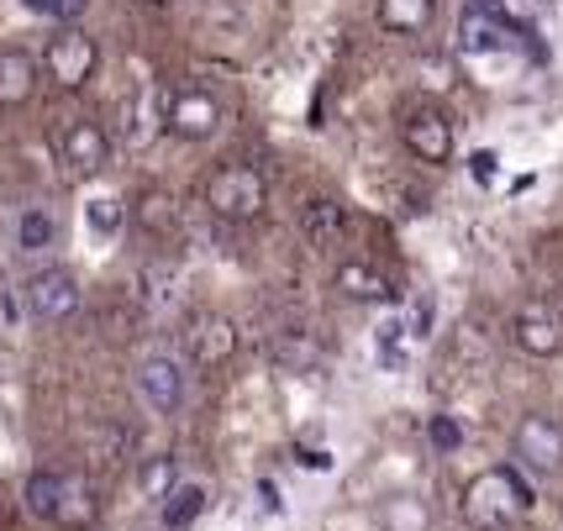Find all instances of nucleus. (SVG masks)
I'll list each match as a JSON object with an SVG mask.
<instances>
[{"instance_id":"dca6fc26","label":"nucleus","mask_w":563,"mask_h":531,"mask_svg":"<svg viewBox=\"0 0 563 531\" xmlns=\"http://www.w3.org/2000/svg\"><path fill=\"white\" fill-rule=\"evenodd\" d=\"M37 90V58L26 48H0V106H26Z\"/></svg>"},{"instance_id":"f8f14e48","label":"nucleus","mask_w":563,"mask_h":531,"mask_svg":"<svg viewBox=\"0 0 563 531\" xmlns=\"http://www.w3.org/2000/svg\"><path fill=\"white\" fill-rule=\"evenodd\" d=\"M232 353H238V327L227 316H200L196 332H190V363L196 368H221Z\"/></svg>"},{"instance_id":"9d476101","label":"nucleus","mask_w":563,"mask_h":531,"mask_svg":"<svg viewBox=\"0 0 563 531\" xmlns=\"http://www.w3.org/2000/svg\"><path fill=\"white\" fill-rule=\"evenodd\" d=\"M400 137L411 147V158H421V164H448V158H453V121H448V111H438V106L406 117V132H400Z\"/></svg>"},{"instance_id":"b1692460","label":"nucleus","mask_w":563,"mask_h":531,"mask_svg":"<svg viewBox=\"0 0 563 531\" xmlns=\"http://www.w3.org/2000/svg\"><path fill=\"white\" fill-rule=\"evenodd\" d=\"M137 484H143L147 500H164L174 484H179V468H174V458H147L143 474H137Z\"/></svg>"},{"instance_id":"20e7f679","label":"nucleus","mask_w":563,"mask_h":531,"mask_svg":"<svg viewBox=\"0 0 563 531\" xmlns=\"http://www.w3.org/2000/svg\"><path fill=\"white\" fill-rule=\"evenodd\" d=\"M53 147H58V164H64L74 179H96V174L106 169V158H111L106 126H96V121H85V117L64 121V126L53 132Z\"/></svg>"},{"instance_id":"6ab92c4d","label":"nucleus","mask_w":563,"mask_h":531,"mask_svg":"<svg viewBox=\"0 0 563 531\" xmlns=\"http://www.w3.org/2000/svg\"><path fill=\"white\" fill-rule=\"evenodd\" d=\"M132 217H137V226H143L147 237H169L174 226H179V206H174L169 190H143L137 206H132Z\"/></svg>"},{"instance_id":"cd10ccee","label":"nucleus","mask_w":563,"mask_h":531,"mask_svg":"<svg viewBox=\"0 0 563 531\" xmlns=\"http://www.w3.org/2000/svg\"><path fill=\"white\" fill-rule=\"evenodd\" d=\"M295 463H300V468H317V474H327V468H332V453H327V447H311V442H300V447H295Z\"/></svg>"},{"instance_id":"aec40b11","label":"nucleus","mask_w":563,"mask_h":531,"mask_svg":"<svg viewBox=\"0 0 563 531\" xmlns=\"http://www.w3.org/2000/svg\"><path fill=\"white\" fill-rule=\"evenodd\" d=\"M64 474H53V468H37L32 479H26V510L37 516V521H58V510H64Z\"/></svg>"},{"instance_id":"a878e982","label":"nucleus","mask_w":563,"mask_h":531,"mask_svg":"<svg viewBox=\"0 0 563 531\" xmlns=\"http://www.w3.org/2000/svg\"><path fill=\"white\" fill-rule=\"evenodd\" d=\"M427 442H432L438 453H459V447H464V427H459L453 416H432V421H427Z\"/></svg>"},{"instance_id":"7ed1b4c3","label":"nucleus","mask_w":563,"mask_h":531,"mask_svg":"<svg viewBox=\"0 0 563 531\" xmlns=\"http://www.w3.org/2000/svg\"><path fill=\"white\" fill-rule=\"evenodd\" d=\"M43 64H48V79L58 90H85L90 74H96V64H100V48L85 26H58V37H48Z\"/></svg>"},{"instance_id":"f03ea898","label":"nucleus","mask_w":563,"mask_h":531,"mask_svg":"<svg viewBox=\"0 0 563 531\" xmlns=\"http://www.w3.org/2000/svg\"><path fill=\"white\" fill-rule=\"evenodd\" d=\"M206 206L221 221H253L264 217V206H269V185H264V174L253 164H221L206 179Z\"/></svg>"},{"instance_id":"a211bd4d","label":"nucleus","mask_w":563,"mask_h":531,"mask_svg":"<svg viewBox=\"0 0 563 531\" xmlns=\"http://www.w3.org/2000/svg\"><path fill=\"white\" fill-rule=\"evenodd\" d=\"M374 521H379V531H432V506L421 495H390L374 510Z\"/></svg>"},{"instance_id":"4be33fe9","label":"nucleus","mask_w":563,"mask_h":531,"mask_svg":"<svg viewBox=\"0 0 563 531\" xmlns=\"http://www.w3.org/2000/svg\"><path fill=\"white\" fill-rule=\"evenodd\" d=\"M53 237H58V221L43 206H32V211L16 217V247L22 253H43V247H53Z\"/></svg>"},{"instance_id":"2eb2a0df","label":"nucleus","mask_w":563,"mask_h":531,"mask_svg":"<svg viewBox=\"0 0 563 531\" xmlns=\"http://www.w3.org/2000/svg\"><path fill=\"white\" fill-rule=\"evenodd\" d=\"M269 358L290 374H306V368H317L321 342L311 327H285V332H269Z\"/></svg>"},{"instance_id":"ddd939ff","label":"nucleus","mask_w":563,"mask_h":531,"mask_svg":"<svg viewBox=\"0 0 563 531\" xmlns=\"http://www.w3.org/2000/svg\"><path fill=\"white\" fill-rule=\"evenodd\" d=\"M338 290H343L347 300H374V306L400 300V290H395L390 274H385V268H374V264H364V258H347V264L338 268Z\"/></svg>"},{"instance_id":"5701e85b","label":"nucleus","mask_w":563,"mask_h":531,"mask_svg":"<svg viewBox=\"0 0 563 531\" xmlns=\"http://www.w3.org/2000/svg\"><path fill=\"white\" fill-rule=\"evenodd\" d=\"M85 226H90L96 237H117L126 226V206L111 200V195H96V200H85Z\"/></svg>"},{"instance_id":"4468645a","label":"nucleus","mask_w":563,"mask_h":531,"mask_svg":"<svg viewBox=\"0 0 563 531\" xmlns=\"http://www.w3.org/2000/svg\"><path fill=\"white\" fill-rule=\"evenodd\" d=\"M347 232V211L338 200H327V195H311L306 206H300V237L311 242V247H327V242H338Z\"/></svg>"},{"instance_id":"39448f33","label":"nucleus","mask_w":563,"mask_h":531,"mask_svg":"<svg viewBox=\"0 0 563 531\" xmlns=\"http://www.w3.org/2000/svg\"><path fill=\"white\" fill-rule=\"evenodd\" d=\"M511 453L527 474H559L563 468V427L553 416H521L511 432Z\"/></svg>"},{"instance_id":"6e6552de","label":"nucleus","mask_w":563,"mask_h":531,"mask_svg":"<svg viewBox=\"0 0 563 531\" xmlns=\"http://www.w3.org/2000/svg\"><path fill=\"white\" fill-rule=\"evenodd\" d=\"M164 126H169L174 137L206 143V137H217V126H221V100L211 96V90L190 85V90H179V96L169 100V111H164Z\"/></svg>"},{"instance_id":"bb28decb","label":"nucleus","mask_w":563,"mask_h":531,"mask_svg":"<svg viewBox=\"0 0 563 531\" xmlns=\"http://www.w3.org/2000/svg\"><path fill=\"white\" fill-rule=\"evenodd\" d=\"M495 169H500V153H495V147H479V153H468V174H474L479 185H490Z\"/></svg>"},{"instance_id":"393cba45","label":"nucleus","mask_w":563,"mask_h":531,"mask_svg":"<svg viewBox=\"0 0 563 531\" xmlns=\"http://www.w3.org/2000/svg\"><path fill=\"white\" fill-rule=\"evenodd\" d=\"M32 16H53V22H64V26H74L79 16H85V5L90 0H22Z\"/></svg>"},{"instance_id":"7c9ffc66","label":"nucleus","mask_w":563,"mask_h":531,"mask_svg":"<svg viewBox=\"0 0 563 531\" xmlns=\"http://www.w3.org/2000/svg\"><path fill=\"white\" fill-rule=\"evenodd\" d=\"M143 5H174V0H143Z\"/></svg>"},{"instance_id":"412c9836","label":"nucleus","mask_w":563,"mask_h":531,"mask_svg":"<svg viewBox=\"0 0 563 531\" xmlns=\"http://www.w3.org/2000/svg\"><path fill=\"white\" fill-rule=\"evenodd\" d=\"M432 11H438V0H379V26L411 37V32L432 22Z\"/></svg>"},{"instance_id":"c756f323","label":"nucleus","mask_w":563,"mask_h":531,"mask_svg":"<svg viewBox=\"0 0 563 531\" xmlns=\"http://www.w3.org/2000/svg\"><path fill=\"white\" fill-rule=\"evenodd\" d=\"M258 500H264V510H274V516H285V489L274 479H258Z\"/></svg>"},{"instance_id":"c85d7f7f","label":"nucleus","mask_w":563,"mask_h":531,"mask_svg":"<svg viewBox=\"0 0 563 531\" xmlns=\"http://www.w3.org/2000/svg\"><path fill=\"white\" fill-rule=\"evenodd\" d=\"M406 332H411V338H432V300H417V311H411V321H406Z\"/></svg>"},{"instance_id":"0eeeda50","label":"nucleus","mask_w":563,"mask_h":531,"mask_svg":"<svg viewBox=\"0 0 563 531\" xmlns=\"http://www.w3.org/2000/svg\"><path fill=\"white\" fill-rule=\"evenodd\" d=\"M22 295H26V311L37 321H64V316L79 311V279L69 268H37L22 285Z\"/></svg>"},{"instance_id":"9b49d317","label":"nucleus","mask_w":563,"mask_h":531,"mask_svg":"<svg viewBox=\"0 0 563 531\" xmlns=\"http://www.w3.org/2000/svg\"><path fill=\"white\" fill-rule=\"evenodd\" d=\"M137 400L158 416L179 411V400H185V374H179V363L174 358H147L143 368H137Z\"/></svg>"},{"instance_id":"1a4fd4ad","label":"nucleus","mask_w":563,"mask_h":531,"mask_svg":"<svg viewBox=\"0 0 563 531\" xmlns=\"http://www.w3.org/2000/svg\"><path fill=\"white\" fill-rule=\"evenodd\" d=\"M511 342L527 353V358H559L563 353V316L548 311V306H527V311H516Z\"/></svg>"},{"instance_id":"f3484780","label":"nucleus","mask_w":563,"mask_h":531,"mask_svg":"<svg viewBox=\"0 0 563 531\" xmlns=\"http://www.w3.org/2000/svg\"><path fill=\"white\" fill-rule=\"evenodd\" d=\"M206 500H211V489H206L200 479H179L169 495L158 500V506H164V527H169V531H190L200 516H206Z\"/></svg>"},{"instance_id":"f257e3e1","label":"nucleus","mask_w":563,"mask_h":531,"mask_svg":"<svg viewBox=\"0 0 563 531\" xmlns=\"http://www.w3.org/2000/svg\"><path fill=\"white\" fill-rule=\"evenodd\" d=\"M532 484L521 479L516 468H485L464 484V521L474 531H506L532 510Z\"/></svg>"},{"instance_id":"423d86ee","label":"nucleus","mask_w":563,"mask_h":531,"mask_svg":"<svg viewBox=\"0 0 563 531\" xmlns=\"http://www.w3.org/2000/svg\"><path fill=\"white\" fill-rule=\"evenodd\" d=\"M516 37L511 16L500 0H468L464 16H459V48L464 53H500Z\"/></svg>"}]
</instances>
